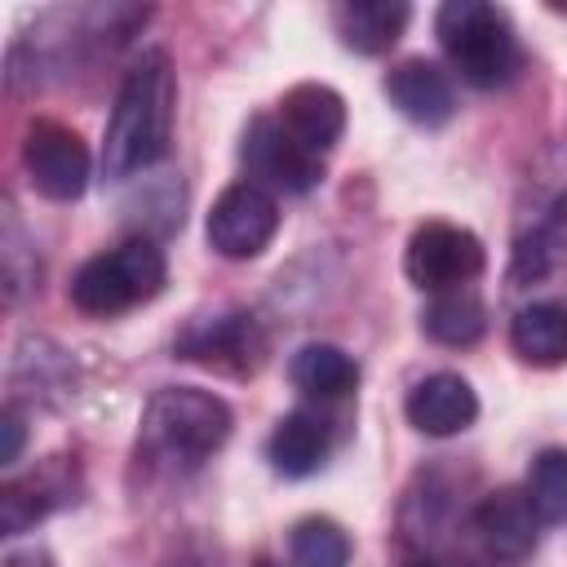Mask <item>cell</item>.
I'll use <instances>...</instances> for the list:
<instances>
[{"label": "cell", "instance_id": "15", "mask_svg": "<svg viewBox=\"0 0 567 567\" xmlns=\"http://www.w3.org/2000/svg\"><path fill=\"white\" fill-rule=\"evenodd\" d=\"M408 18H412V9L399 4V0H350V4L332 9L341 44L354 49V53H368V58L394 49V40L403 35Z\"/></svg>", "mask_w": 567, "mask_h": 567}, {"label": "cell", "instance_id": "27", "mask_svg": "<svg viewBox=\"0 0 567 567\" xmlns=\"http://www.w3.org/2000/svg\"><path fill=\"white\" fill-rule=\"evenodd\" d=\"M257 567H275V563H257Z\"/></svg>", "mask_w": 567, "mask_h": 567}, {"label": "cell", "instance_id": "1", "mask_svg": "<svg viewBox=\"0 0 567 567\" xmlns=\"http://www.w3.org/2000/svg\"><path fill=\"white\" fill-rule=\"evenodd\" d=\"M173 115H177V75L164 49H146L128 71L111 106L106 142H102V173L111 182H124L155 159H164L173 142Z\"/></svg>", "mask_w": 567, "mask_h": 567}, {"label": "cell", "instance_id": "25", "mask_svg": "<svg viewBox=\"0 0 567 567\" xmlns=\"http://www.w3.org/2000/svg\"><path fill=\"white\" fill-rule=\"evenodd\" d=\"M4 567H53V558L44 549H13L4 558Z\"/></svg>", "mask_w": 567, "mask_h": 567}, {"label": "cell", "instance_id": "3", "mask_svg": "<svg viewBox=\"0 0 567 567\" xmlns=\"http://www.w3.org/2000/svg\"><path fill=\"white\" fill-rule=\"evenodd\" d=\"M434 35L452 71L474 89H496L518 71V35L505 9L487 0H447L434 13Z\"/></svg>", "mask_w": 567, "mask_h": 567}, {"label": "cell", "instance_id": "21", "mask_svg": "<svg viewBox=\"0 0 567 567\" xmlns=\"http://www.w3.org/2000/svg\"><path fill=\"white\" fill-rule=\"evenodd\" d=\"M536 523H567V447H545L523 487Z\"/></svg>", "mask_w": 567, "mask_h": 567}, {"label": "cell", "instance_id": "13", "mask_svg": "<svg viewBox=\"0 0 567 567\" xmlns=\"http://www.w3.org/2000/svg\"><path fill=\"white\" fill-rule=\"evenodd\" d=\"M279 124L310 151V155H323L341 142L346 133V97L332 89V84H292L284 97H279Z\"/></svg>", "mask_w": 567, "mask_h": 567}, {"label": "cell", "instance_id": "16", "mask_svg": "<svg viewBox=\"0 0 567 567\" xmlns=\"http://www.w3.org/2000/svg\"><path fill=\"white\" fill-rule=\"evenodd\" d=\"M509 346L532 368L567 363V301H532L509 323Z\"/></svg>", "mask_w": 567, "mask_h": 567}, {"label": "cell", "instance_id": "19", "mask_svg": "<svg viewBox=\"0 0 567 567\" xmlns=\"http://www.w3.org/2000/svg\"><path fill=\"white\" fill-rule=\"evenodd\" d=\"M421 328L439 346H474L487 332V310L470 288L434 292V301L421 310Z\"/></svg>", "mask_w": 567, "mask_h": 567}, {"label": "cell", "instance_id": "22", "mask_svg": "<svg viewBox=\"0 0 567 567\" xmlns=\"http://www.w3.org/2000/svg\"><path fill=\"white\" fill-rule=\"evenodd\" d=\"M292 567H346L350 563V536L332 518H301L288 536Z\"/></svg>", "mask_w": 567, "mask_h": 567}, {"label": "cell", "instance_id": "7", "mask_svg": "<svg viewBox=\"0 0 567 567\" xmlns=\"http://www.w3.org/2000/svg\"><path fill=\"white\" fill-rule=\"evenodd\" d=\"M279 230V204L266 186L257 182H235L226 186L204 221V235L213 244V252L230 257V261H248L257 252H266V244Z\"/></svg>", "mask_w": 567, "mask_h": 567}, {"label": "cell", "instance_id": "26", "mask_svg": "<svg viewBox=\"0 0 567 567\" xmlns=\"http://www.w3.org/2000/svg\"><path fill=\"white\" fill-rule=\"evenodd\" d=\"M173 567H199V563H173Z\"/></svg>", "mask_w": 567, "mask_h": 567}, {"label": "cell", "instance_id": "14", "mask_svg": "<svg viewBox=\"0 0 567 567\" xmlns=\"http://www.w3.org/2000/svg\"><path fill=\"white\" fill-rule=\"evenodd\" d=\"M474 532H478V540L496 554V558H527L532 549H536V514H532V505H527V496L523 492H492L483 505H478V514H474Z\"/></svg>", "mask_w": 567, "mask_h": 567}, {"label": "cell", "instance_id": "23", "mask_svg": "<svg viewBox=\"0 0 567 567\" xmlns=\"http://www.w3.org/2000/svg\"><path fill=\"white\" fill-rule=\"evenodd\" d=\"M27 235H22V226H18V217H13V208H4V235H0V252H4V301H18L27 288H35V266H27L22 270V261H27Z\"/></svg>", "mask_w": 567, "mask_h": 567}, {"label": "cell", "instance_id": "10", "mask_svg": "<svg viewBox=\"0 0 567 567\" xmlns=\"http://www.w3.org/2000/svg\"><path fill=\"white\" fill-rule=\"evenodd\" d=\"M177 359L204 363V368L226 372V377H252L261 368V359H266V332L244 310L217 315V319H199L177 337Z\"/></svg>", "mask_w": 567, "mask_h": 567}, {"label": "cell", "instance_id": "4", "mask_svg": "<svg viewBox=\"0 0 567 567\" xmlns=\"http://www.w3.org/2000/svg\"><path fill=\"white\" fill-rule=\"evenodd\" d=\"M168 279V261L164 248L155 239H124L97 257H89L75 279H71V306L93 315V319H111L124 315L142 301H151Z\"/></svg>", "mask_w": 567, "mask_h": 567}, {"label": "cell", "instance_id": "8", "mask_svg": "<svg viewBox=\"0 0 567 567\" xmlns=\"http://www.w3.org/2000/svg\"><path fill=\"white\" fill-rule=\"evenodd\" d=\"M248 173L257 177V186H275L288 195H306L310 186L323 182V159L310 155L284 124L279 115H252L244 128V146H239Z\"/></svg>", "mask_w": 567, "mask_h": 567}, {"label": "cell", "instance_id": "9", "mask_svg": "<svg viewBox=\"0 0 567 567\" xmlns=\"http://www.w3.org/2000/svg\"><path fill=\"white\" fill-rule=\"evenodd\" d=\"M22 164H27L31 186L53 204H71L89 186V146L80 142L75 128L58 120H35L27 128Z\"/></svg>", "mask_w": 567, "mask_h": 567}, {"label": "cell", "instance_id": "24", "mask_svg": "<svg viewBox=\"0 0 567 567\" xmlns=\"http://www.w3.org/2000/svg\"><path fill=\"white\" fill-rule=\"evenodd\" d=\"M0 434H4V447H0V465L9 470V465H18V456H22V439H27V430H22V416H18L13 408H4V416H0Z\"/></svg>", "mask_w": 567, "mask_h": 567}, {"label": "cell", "instance_id": "20", "mask_svg": "<svg viewBox=\"0 0 567 567\" xmlns=\"http://www.w3.org/2000/svg\"><path fill=\"white\" fill-rule=\"evenodd\" d=\"M66 496V483H53V474L40 478H9L0 487V527L4 536H22L27 527H35L49 509H58Z\"/></svg>", "mask_w": 567, "mask_h": 567}, {"label": "cell", "instance_id": "18", "mask_svg": "<svg viewBox=\"0 0 567 567\" xmlns=\"http://www.w3.org/2000/svg\"><path fill=\"white\" fill-rule=\"evenodd\" d=\"M288 377L297 390L315 394V399H341L359 385V363L354 354H346L341 346H328V341H310L292 354L288 363Z\"/></svg>", "mask_w": 567, "mask_h": 567}, {"label": "cell", "instance_id": "5", "mask_svg": "<svg viewBox=\"0 0 567 567\" xmlns=\"http://www.w3.org/2000/svg\"><path fill=\"white\" fill-rule=\"evenodd\" d=\"M567 261V146L549 151L527 182L514 230V279H545Z\"/></svg>", "mask_w": 567, "mask_h": 567}, {"label": "cell", "instance_id": "12", "mask_svg": "<svg viewBox=\"0 0 567 567\" xmlns=\"http://www.w3.org/2000/svg\"><path fill=\"white\" fill-rule=\"evenodd\" d=\"M385 97L403 120H412L421 128H439L456 115V89H452L447 71L425 62V58H408V62L390 66L385 71Z\"/></svg>", "mask_w": 567, "mask_h": 567}, {"label": "cell", "instance_id": "17", "mask_svg": "<svg viewBox=\"0 0 567 567\" xmlns=\"http://www.w3.org/2000/svg\"><path fill=\"white\" fill-rule=\"evenodd\" d=\"M328 447H332L328 425H323L315 412H288V416L270 430V439H266V456H270V465H275L284 478H306V474H315V470L328 461Z\"/></svg>", "mask_w": 567, "mask_h": 567}, {"label": "cell", "instance_id": "2", "mask_svg": "<svg viewBox=\"0 0 567 567\" xmlns=\"http://www.w3.org/2000/svg\"><path fill=\"white\" fill-rule=\"evenodd\" d=\"M230 408L221 394L199 385H164L151 394L142 412V452L155 465L168 470H195L204 465L226 439H230Z\"/></svg>", "mask_w": 567, "mask_h": 567}, {"label": "cell", "instance_id": "11", "mask_svg": "<svg viewBox=\"0 0 567 567\" xmlns=\"http://www.w3.org/2000/svg\"><path fill=\"white\" fill-rule=\"evenodd\" d=\"M403 416L412 430L430 434V439H447L474 425L478 416V394L461 372H434L425 381H416L403 399Z\"/></svg>", "mask_w": 567, "mask_h": 567}, {"label": "cell", "instance_id": "6", "mask_svg": "<svg viewBox=\"0 0 567 567\" xmlns=\"http://www.w3.org/2000/svg\"><path fill=\"white\" fill-rule=\"evenodd\" d=\"M483 266H487V252H483L478 235L456 221H425L412 230V239L403 248V275L421 292L465 288L470 279L483 275Z\"/></svg>", "mask_w": 567, "mask_h": 567}]
</instances>
